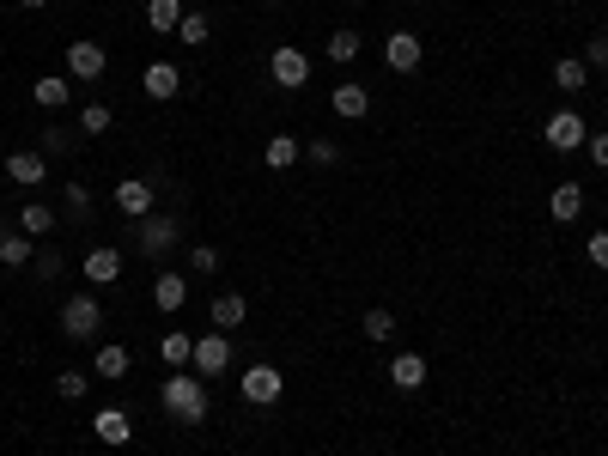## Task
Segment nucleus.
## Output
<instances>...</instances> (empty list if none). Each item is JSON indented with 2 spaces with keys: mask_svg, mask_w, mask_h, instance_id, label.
I'll list each match as a JSON object with an SVG mask.
<instances>
[{
  "mask_svg": "<svg viewBox=\"0 0 608 456\" xmlns=\"http://www.w3.org/2000/svg\"><path fill=\"white\" fill-rule=\"evenodd\" d=\"M159 408H165L177 426H201V420H207V377L171 371L165 384H159Z\"/></svg>",
  "mask_w": 608,
  "mask_h": 456,
  "instance_id": "obj_1",
  "label": "nucleus"
},
{
  "mask_svg": "<svg viewBox=\"0 0 608 456\" xmlns=\"http://www.w3.org/2000/svg\"><path fill=\"white\" fill-rule=\"evenodd\" d=\"M98 329H104V304L92 292H73L61 304V335L67 341H98Z\"/></svg>",
  "mask_w": 608,
  "mask_h": 456,
  "instance_id": "obj_2",
  "label": "nucleus"
},
{
  "mask_svg": "<svg viewBox=\"0 0 608 456\" xmlns=\"http://www.w3.org/2000/svg\"><path fill=\"white\" fill-rule=\"evenodd\" d=\"M268 80H274L280 92H298V86H311V55H304L298 43H280V49L268 55Z\"/></svg>",
  "mask_w": 608,
  "mask_h": 456,
  "instance_id": "obj_3",
  "label": "nucleus"
},
{
  "mask_svg": "<svg viewBox=\"0 0 608 456\" xmlns=\"http://www.w3.org/2000/svg\"><path fill=\"white\" fill-rule=\"evenodd\" d=\"M177 244V219L171 213H146V219H134V250L140 256H165Z\"/></svg>",
  "mask_w": 608,
  "mask_h": 456,
  "instance_id": "obj_4",
  "label": "nucleus"
},
{
  "mask_svg": "<svg viewBox=\"0 0 608 456\" xmlns=\"http://www.w3.org/2000/svg\"><path fill=\"white\" fill-rule=\"evenodd\" d=\"M280 390H286L280 365H250V371L238 377V396H244L250 408H268V402H280Z\"/></svg>",
  "mask_w": 608,
  "mask_h": 456,
  "instance_id": "obj_5",
  "label": "nucleus"
},
{
  "mask_svg": "<svg viewBox=\"0 0 608 456\" xmlns=\"http://www.w3.org/2000/svg\"><path fill=\"white\" fill-rule=\"evenodd\" d=\"M195 377H219V371H232V335L225 329H207L201 341H195Z\"/></svg>",
  "mask_w": 608,
  "mask_h": 456,
  "instance_id": "obj_6",
  "label": "nucleus"
},
{
  "mask_svg": "<svg viewBox=\"0 0 608 456\" xmlns=\"http://www.w3.org/2000/svg\"><path fill=\"white\" fill-rule=\"evenodd\" d=\"M140 92H146L152 104H171V98L183 92V67H177V61H152V67L140 73Z\"/></svg>",
  "mask_w": 608,
  "mask_h": 456,
  "instance_id": "obj_7",
  "label": "nucleus"
},
{
  "mask_svg": "<svg viewBox=\"0 0 608 456\" xmlns=\"http://www.w3.org/2000/svg\"><path fill=\"white\" fill-rule=\"evenodd\" d=\"M104 67H110V55H104L92 37L67 43V80H104Z\"/></svg>",
  "mask_w": 608,
  "mask_h": 456,
  "instance_id": "obj_8",
  "label": "nucleus"
},
{
  "mask_svg": "<svg viewBox=\"0 0 608 456\" xmlns=\"http://www.w3.org/2000/svg\"><path fill=\"white\" fill-rule=\"evenodd\" d=\"M420 55H426V49H420L414 31H390V37H384V67H390V73H414Z\"/></svg>",
  "mask_w": 608,
  "mask_h": 456,
  "instance_id": "obj_9",
  "label": "nucleus"
},
{
  "mask_svg": "<svg viewBox=\"0 0 608 456\" xmlns=\"http://www.w3.org/2000/svg\"><path fill=\"white\" fill-rule=\"evenodd\" d=\"M584 140H590V128H584V116H578V110L548 116V146H554V152H578Z\"/></svg>",
  "mask_w": 608,
  "mask_h": 456,
  "instance_id": "obj_10",
  "label": "nucleus"
},
{
  "mask_svg": "<svg viewBox=\"0 0 608 456\" xmlns=\"http://www.w3.org/2000/svg\"><path fill=\"white\" fill-rule=\"evenodd\" d=\"M152 201H159V189H152L146 177H128V183H116V207H122L128 219H146V213H152Z\"/></svg>",
  "mask_w": 608,
  "mask_h": 456,
  "instance_id": "obj_11",
  "label": "nucleus"
},
{
  "mask_svg": "<svg viewBox=\"0 0 608 456\" xmlns=\"http://www.w3.org/2000/svg\"><path fill=\"white\" fill-rule=\"evenodd\" d=\"M80 268H86V280H92V286H116V280H122V250L98 244V250H86V262H80Z\"/></svg>",
  "mask_w": 608,
  "mask_h": 456,
  "instance_id": "obj_12",
  "label": "nucleus"
},
{
  "mask_svg": "<svg viewBox=\"0 0 608 456\" xmlns=\"http://www.w3.org/2000/svg\"><path fill=\"white\" fill-rule=\"evenodd\" d=\"M7 177L13 183H43L49 177V159H43L37 146H19V152H7Z\"/></svg>",
  "mask_w": 608,
  "mask_h": 456,
  "instance_id": "obj_13",
  "label": "nucleus"
},
{
  "mask_svg": "<svg viewBox=\"0 0 608 456\" xmlns=\"http://www.w3.org/2000/svg\"><path fill=\"white\" fill-rule=\"evenodd\" d=\"M152 304H159L165 317H177L183 304H189V280L183 274H159V280H152Z\"/></svg>",
  "mask_w": 608,
  "mask_h": 456,
  "instance_id": "obj_14",
  "label": "nucleus"
},
{
  "mask_svg": "<svg viewBox=\"0 0 608 456\" xmlns=\"http://www.w3.org/2000/svg\"><path fill=\"white\" fill-rule=\"evenodd\" d=\"M329 110H335L341 122H359V116L371 110V92H365V86H335V92H329Z\"/></svg>",
  "mask_w": 608,
  "mask_h": 456,
  "instance_id": "obj_15",
  "label": "nucleus"
},
{
  "mask_svg": "<svg viewBox=\"0 0 608 456\" xmlns=\"http://www.w3.org/2000/svg\"><path fill=\"white\" fill-rule=\"evenodd\" d=\"M92 432H98L104 444H128V438H134V420H128L122 408H98V414H92Z\"/></svg>",
  "mask_w": 608,
  "mask_h": 456,
  "instance_id": "obj_16",
  "label": "nucleus"
},
{
  "mask_svg": "<svg viewBox=\"0 0 608 456\" xmlns=\"http://www.w3.org/2000/svg\"><path fill=\"white\" fill-rule=\"evenodd\" d=\"M183 0H146V25L159 31V37H177V25H183Z\"/></svg>",
  "mask_w": 608,
  "mask_h": 456,
  "instance_id": "obj_17",
  "label": "nucleus"
},
{
  "mask_svg": "<svg viewBox=\"0 0 608 456\" xmlns=\"http://www.w3.org/2000/svg\"><path fill=\"white\" fill-rule=\"evenodd\" d=\"M55 225H61V213H55L49 201H31V207L19 213V232H25V238H49Z\"/></svg>",
  "mask_w": 608,
  "mask_h": 456,
  "instance_id": "obj_18",
  "label": "nucleus"
},
{
  "mask_svg": "<svg viewBox=\"0 0 608 456\" xmlns=\"http://www.w3.org/2000/svg\"><path fill=\"white\" fill-rule=\"evenodd\" d=\"M390 384H396V390H420V384H426V359H420V353H396V359H390Z\"/></svg>",
  "mask_w": 608,
  "mask_h": 456,
  "instance_id": "obj_19",
  "label": "nucleus"
},
{
  "mask_svg": "<svg viewBox=\"0 0 608 456\" xmlns=\"http://www.w3.org/2000/svg\"><path fill=\"white\" fill-rule=\"evenodd\" d=\"M548 213H554L560 225H572V219L584 213V189H578V183H554V195H548Z\"/></svg>",
  "mask_w": 608,
  "mask_h": 456,
  "instance_id": "obj_20",
  "label": "nucleus"
},
{
  "mask_svg": "<svg viewBox=\"0 0 608 456\" xmlns=\"http://www.w3.org/2000/svg\"><path fill=\"white\" fill-rule=\"evenodd\" d=\"M31 98H37L43 110H61V104L73 98V80H61V73H43V80H31Z\"/></svg>",
  "mask_w": 608,
  "mask_h": 456,
  "instance_id": "obj_21",
  "label": "nucleus"
},
{
  "mask_svg": "<svg viewBox=\"0 0 608 456\" xmlns=\"http://www.w3.org/2000/svg\"><path fill=\"white\" fill-rule=\"evenodd\" d=\"M207 317H213V329H238V323H244V317H250V304H244V298H238V292H219V298H213V311H207Z\"/></svg>",
  "mask_w": 608,
  "mask_h": 456,
  "instance_id": "obj_22",
  "label": "nucleus"
},
{
  "mask_svg": "<svg viewBox=\"0 0 608 456\" xmlns=\"http://www.w3.org/2000/svg\"><path fill=\"white\" fill-rule=\"evenodd\" d=\"M128 347H116V341H104L98 353H92V377H128Z\"/></svg>",
  "mask_w": 608,
  "mask_h": 456,
  "instance_id": "obj_23",
  "label": "nucleus"
},
{
  "mask_svg": "<svg viewBox=\"0 0 608 456\" xmlns=\"http://www.w3.org/2000/svg\"><path fill=\"white\" fill-rule=\"evenodd\" d=\"M554 86H560V92H566V98H578V92H584V86H590V67H584V61H578V55H566V61H560V67H554Z\"/></svg>",
  "mask_w": 608,
  "mask_h": 456,
  "instance_id": "obj_24",
  "label": "nucleus"
},
{
  "mask_svg": "<svg viewBox=\"0 0 608 456\" xmlns=\"http://www.w3.org/2000/svg\"><path fill=\"white\" fill-rule=\"evenodd\" d=\"M298 134H274L268 146H262V159H268V171H286V165H298Z\"/></svg>",
  "mask_w": 608,
  "mask_h": 456,
  "instance_id": "obj_25",
  "label": "nucleus"
},
{
  "mask_svg": "<svg viewBox=\"0 0 608 456\" xmlns=\"http://www.w3.org/2000/svg\"><path fill=\"white\" fill-rule=\"evenodd\" d=\"M159 353H165V365H171V371H189V359H195V341H189L183 329H171V335L159 341Z\"/></svg>",
  "mask_w": 608,
  "mask_h": 456,
  "instance_id": "obj_26",
  "label": "nucleus"
},
{
  "mask_svg": "<svg viewBox=\"0 0 608 456\" xmlns=\"http://www.w3.org/2000/svg\"><path fill=\"white\" fill-rule=\"evenodd\" d=\"M359 49H365V37H359V31H335V37L323 43V55H329V61H341V67H347V61H359Z\"/></svg>",
  "mask_w": 608,
  "mask_h": 456,
  "instance_id": "obj_27",
  "label": "nucleus"
},
{
  "mask_svg": "<svg viewBox=\"0 0 608 456\" xmlns=\"http://www.w3.org/2000/svg\"><path fill=\"white\" fill-rule=\"evenodd\" d=\"M0 262H7V268H25V262H31V238H25V232H0Z\"/></svg>",
  "mask_w": 608,
  "mask_h": 456,
  "instance_id": "obj_28",
  "label": "nucleus"
},
{
  "mask_svg": "<svg viewBox=\"0 0 608 456\" xmlns=\"http://www.w3.org/2000/svg\"><path fill=\"white\" fill-rule=\"evenodd\" d=\"M55 390H61V402H80V396L92 390V371H61V377H55Z\"/></svg>",
  "mask_w": 608,
  "mask_h": 456,
  "instance_id": "obj_29",
  "label": "nucleus"
},
{
  "mask_svg": "<svg viewBox=\"0 0 608 456\" xmlns=\"http://www.w3.org/2000/svg\"><path fill=\"white\" fill-rule=\"evenodd\" d=\"M396 335V317L384 311V304H377V311H365V341H390Z\"/></svg>",
  "mask_w": 608,
  "mask_h": 456,
  "instance_id": "obj_30",
  "label": "nucleus"
},
{
  "mask_svg": "<svg viewBox=\"0 0 608 456\" xmlns=\"http://www.w3.org/2000/svg\"><path fill=\"white\" fill-rule=\"evenodd\" d=\"M177 37H183L189 49H201V43H207V13H183V25H177Z\"/></svg>",
  "mask_w": 608,
  "mask_h": 456,
  "instance_id": "obj_31",
  "label": "nucleus"
},
{
  "mask_svg": "<svg viewBox=\"0 0 608 456\" xmlns=\"http://www.w3.org/2000/svg\"><path fill=\"white\" fill-rule=\"evenodd\" d=\"M110 128V104H86L80 110V134H104Z\"/></svg>",
  "mask_w": 608,
  "mask_h": 456,
  "instance_id": "obj_32",
  "label": "nucleus"
},
{
  "mask_svg": "<svg viewBox=\"0 0 608 456\" xmlns=\"http://www.w3.org/2000/svg\"><path fill=\"white\" fill-rule=\"evenodd\" d=\"M67 146H73V140H67L61 128H43V134H37V152H43V159H61Z\"/></svg>",
  "mask_w": 608,
  "mask_h": 456,
  "instance_id": "obj_33",
  "label": "nucleus"
},
{
  "mask_svg": "<svg viewBox=\"0 0 608 456\" xmlns=\"http://www.w3.org/2000/svg\"><path fill=\"white\" fill-rule=\"evenodd\" d=\"M189 268H195V274H213V268H219V250H213V244H195V250H189Z\"/></svg>",
  "mask_w": 608,
  "mask_h": 456,
  "instance_id": "obj_34",
  "label": "nucleus"
},
{
  "mask_svg": "<svg viewBox=\"0 0 608 456\" xmlns=\"http://www.w3.org/2000/svg\"><path fill=\"white\" fill-rule=\"evenodd\" d=\"M67 213H73V219H86V213H92V195H86L80 183H67Z\"/></svg>",
  "mask_w": 608,
  "mask_h": 456,
  "instance_id": "obj_35",
  "label": "nucleus"
},
{
  "mask_svg": "<svg viewBox=\"0 0 608 456\" xmlns=\"http://www.w3.org/2000/svg\"><path fill=\"white\" fill-rule=\"evenodd\" d=\"M584 152H590V165H596V171H608V134H590Z\"/></svg>",
  "mask_w": 608,
  "mask_h": 456,
  "instance_id": "obj_36",
  "label": "nucleus"
},
{
  "mask_svg": "<svg viewBox=\"0 0 608 456\" xmlns=\"http://www.w3.org/2000/svg\"><path fill=\"white\" fill-rule=\"evenodd\" d=\"M584 67H596V73L608 67V37H590V49H584Z\"/></svg>",
  "mask_w": 608,
  "mask_h": 456,
  "instance_id": "obj_37",
  "label": "nucleus"
},
{
  "mask_svg": "<svg viewBox=\"0 0 608 456\" xmlns=\"http://www.w3.org/2000/svg\"><path fill=\"white\" fill-rule=\"evenodd\" d=\"M584 256H590L596 268H608V232H590V244H584Z\"/></svg>",
  "mask_w": 608,
  "mask_h": 456,
  "instance_id": "obj_38",
  "label": "nucleus"
},
{
  "mask_svg": "<svg viewBox=\"0 0 608 456\" xmlns=\"http://www.w3.org/2000/svg\"><path fill=\"white\" fill-rule=\"evenodd\" d=\"M311 159H317V165H335L341 146H335V140H311Z\"/></svg>",
  "mask_w": 608,
  "mask_h": 456,
  "instance_id": "obj_39",
  "label": "nucleus"
},
{
  "mask_svg": "<svg viewBox=\"0 0 608 456\" xmlns=\"http://www.w3.org/2000/svg\"><path fill=\"white\" fill-rule=\"evenodd\" d=\"M19 7H31V13H37V7H49V0H19Z\"/></svg>",
  "mask_w": 608,
  "mask_h": 456,
  "instance_id": "obj_40",
  "label": "nucleus"
}]
</instances>
